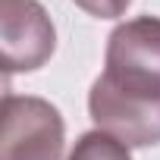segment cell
Segmentation results:
<instances>
[{
  "label": "cell",
  "instance_id": "obj_6",
  "mask_svg": "<svg viewBox=\"0 0 160 160\" xmlns=\"http://www.w3.org/2000/svg\"><path fill=\"white\" fill-rule=\"evenodd\" d=\"M75 7H82L88 16H98V19H116L129 10L132 0H72Z\"/></svg>",
  "mask_w": 160,
  "mask_h": 160
},
{
  "label": "cell",
  "instance_id": "obj_4",
  "mask_svg": "<svg viewBox=\"0 0 160 160\" xmlns=\"http://www.w3.org/2000/svg\"><path fill=\"white\" fill-rule=\"evenodd\" d=\"M88 113L101 132L129 148L160 144V98L126 94L98 75L88 91Z\"/></svg>",
  "mask_w": 160,
  "mask_h": 160
},
{
  "label": "cell",
  "instance_id": "obj_2",
  "mask_svg": "<svg viewBox=\"0 0 160 160\" xmlns=\"http://www.w3.org/2000/svg\"><path fill=\"white\" fill-rule=\"evenodd\" d=\"M66 144V126L60 110L32 94L3 98L0 160H60Z\"/></svg>",
  "mask_w": 160,
  "mask_h": 160
},
{
  "label": "cell",
  "instance_id": "obj_5",
  "mask_svg": "<svg viewBox=\"0 0 160 160\" xmlns=\"http://www.w3.org/2000/svg\"><path fill=\"white\" fill-rule=\"evenodd\" d=\"M66 160H132V154H129V144H122L119 138L94 129V132H85L75 141V148L69 151Z\"/></svg>",
  "mask_w": 160,
  "mask_h": 160
},
{
  "label": "cell",
  "instance_id": "obj_3",
  "mask_svg": "<svg viewBox=\"0 0 160 160\" xmlns=\"http://www.w3.org/2000/svg\"><path fill=\"white\" fill-rule=\"evenodd\" d=\"M57 47V28L38 0H0V63L3 72H35Z\"/></svg>",
  "mask_w": 160,
  "mask_h": 160
},
{
  "label": "cell",
  "instance_id": "obj_1",
  "mask_svg": "<svg viewBox=\"0 0 160 160\" xmlns=\"http://www.w3.org/2000/svg\"><path fill=\"white\" fill-rule=\"evenodd\" d=\"M126 94L160 98V19L138 16L116 25L107 38L104 75Z\"/></svg>",
  "mask_w": 160,
  "mask_h": 160
}]
</instances>
